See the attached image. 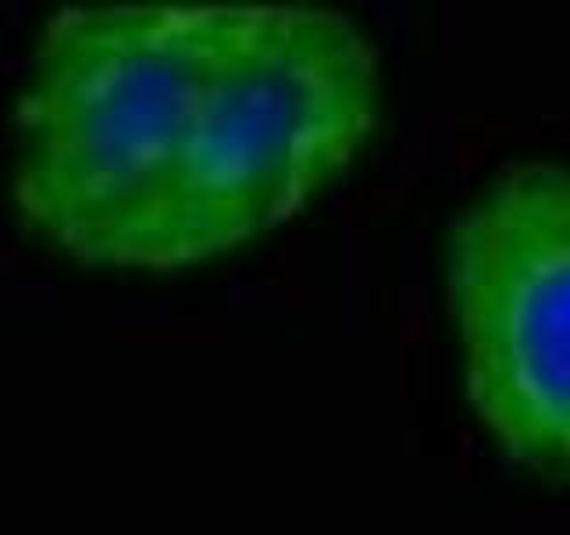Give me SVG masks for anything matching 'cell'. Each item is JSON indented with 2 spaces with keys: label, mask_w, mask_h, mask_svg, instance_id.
<instances>
[{
  "label": "cell",
  "mask_w": 570,
  "mask_h": 535,
  "mask_svg": "<svg viewBox=\"0 0 570 535\" xmlns=\"http://www.w3.org/2000/svg\"><path fill=\"white\" fill-rule=\"evenodd\" d=\"M225 4L50 14L14 107L11 196L79 264L165 272Z\"/></svg>",
  "instance_id": "6da1fadb"
},
{
  "label": "cell",
  "mask_w": 570,
  "mask_h": 535,
  "mask_svg": "<svg viewBox=\"0 0 570 535\" xmlns=\"http://www.w3.org/2000/svg\"><path fill=\"white\" fill-rule=\"evenodd\" d=\"M379 125V54L346 14L225 4L165 272L289 222Z\"/></svg>",
  "instance_id": "7a4b0ae2"
},
{
  "label": "cell",
  "mask_w": 570,
  "mask_h": 535,
  "mask_svg": "<svg viewBox=\"0 0 570 535\" xmlns=\"http://www.w3.org/2000/svg\"><path fill=\"white\" fill-rule=\"evenodd\" d=\"M445 296L463 389L499 446L570 475V172L517 165L445 240Z\"/></svg>",
  "instance_id": "3957f363"
}]
</instances>
